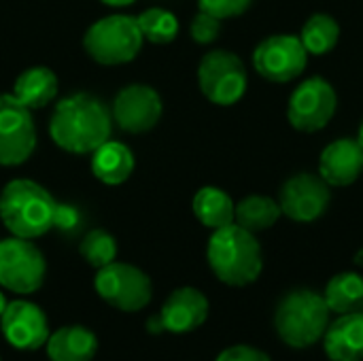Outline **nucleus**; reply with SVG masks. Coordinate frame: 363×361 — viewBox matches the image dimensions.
<instances>
[{
	"label": "nucleus",
	"instance_id": "nucleus-12",
	"mask_svg": "<svg viewBox=\"0 0 363 361\" xmlns=\"http://www.w3.org/2000/svg\"><path fill=\"white\" fill-rule=\"evenodd\" d=\"M332 202V187L315 172H298L279 189L281 213L296 223H313L325 215Z\"/></svg>",
	"mask_w": 363,
	"mask_h": 361
},
{
	"label": "nucleus",
	"instance_id": "nucleus-22",
	"mask_svg": "<svg viewBox=\"0 0 363 361\" xmlns=\"http://www.w3.org/2000/svg\"><path fill=\"white\" fill-rule=\"evenodd\" d=\"M281 204L279 200L270 196H247L236 204L234 211V223L240 228L257 234L264 230H270L281 219Z\"/></svg>",
	"mask_w": 363,
	"mask_h": 361
},
{
	"label": "nucleus",
	"instance_id": "nucleus-29",
	"mask_svg": "<svg viewBox=\"0 0 363 361\" xmlns=\"http://www.w3.org/2000/svg\"><path fill=\"white\" fill-rule=\"evenodd\" d=\"M215 361H272L262 349L251 345H234L223 349Z\"/></svg>",
	"mask_w": 363,
	"mask_h": 361
},
{
	"label": "nucleus",
	"instance_id": "nucleus-30",
	"mask_svg": "<svg viewBox=\"0 0 363 361\" xmlns=\"http://www.w3.org/2000/svg\"><path fill=\"white\" fill-rule=\"evenodd\" d=\"M81 221V215L79 211L72 206V204H55V211H53V228L62 230V232H70L79 226Z\"/></svg>",
	"mask_w": 363,
	"mask_h": 361
},
{
	"label": "nucleus",
	"instance_id": "nucleus-19",
	"mask_svg": "<svg viewBox=\"0 0 363 361\" xmlns=\"http://www.w3.org/2000/svg\"><path fill=\"white\" fill-rule=\"evenodd\" d=\"M136 157L132 149L119 140H106L91 153V172L104 185H121L134 172Z\"/></svg>",
	"mask_w": 363,
	"mask_h": 361
},
{
	"label": "nucleus",
	"instance_id": "nucleus-5",
	"mask_svg": "<svg viewBox=\"0 0 363 361\" xmlns=\"http://www.w3.org/2000/svg\"><path fill=\"white\" fill-rule=\"evenodd\" d=\"M143 32L136 17L115 13L94 21L85 36V53L102 66H119L132 62L143 49Z\"/></svg>",
	"mask_w": 363,
	"mask_h": 361
},
{
	"label": "nucleus",
	"instance_id": "nucleus-7",
	"mask_svg": "<svg viewBox=\"0 0 363 361\" xmlns=\"http://www.w3.org/2000/svg\"><path fill=\"white\" fill-rule=\"evenodd\" d=\"M94 289L108 306L123 313L143 311L153 298V283L149 274L134 264L117 260L104 268H98Z\"/></svg>",
	"mask_w": 363,
	"mask_h": 361
},
{
	"label": "nucleus",
	"instance_id": "nucleus-35",
	"mask_svg": "<svg viewBox=\"0 0 363 361\" xmlns=\"http://www.w3.org/2000/svg\"><path fill=\"white\" fill-rule=\"evenodd\" d=\"M357 143L362 145V149H363V119H362V123H359V130H357Z\"/></svg>",
	"mask_w": 363,
	"mask_h": 361
},
{
	"label": "nucleus",
	"instance_id": "nucleus-14",
	"mask_svg": "<svg viewBox=\"0 0 363 361\" xmlns=\"http://www.w3.org/2000/svg\"><path fill=\"white\" fill-rule=\"evenodd\" d=\"M0 330L17 351H36L45 347L51 330L40 306L28 300H13L0 317Z\"/></svg>",
	"mask_w": 363,
	"mask_h": 361
},
{
	"label": "nucleus",
	"instance_id": "nucleus-3",
	"mask_svg": "<svg viewBox=\"0 0 363 361\" xmlns=\"http://www.w3.org/2000/svg\"><path fill=\"white\" fill-rule=\"evenodd\" d=\"M330 315L323 294L300 287L287 291L274 309L277 336L291 349H311L323 340L330 328Z\"/></svg>",
	"mask_w": 363,
	"mask_h": 361
},
{
	"label": "nucleus",
	"instance_id": "nucleus-23",
	"mask_svg": "<svg viewBox=\"0 0 363 361\" xmlns=\"http://www.w3.org/2000/svg\"><path fill=\"white\" fill-rule=\"evenodd\" d=\"M323 300L336 315L355 313L363 302V277L357 272H338L328 281Z\"/></svg>",
	"mask_w": 363,
	"mask_h": 361
},
{
	"label": "nucleus",
	"instance_id": "nucleus-17",
	"mask_svg": "<svg viewBox=\"0 0 363 361\" xmlns=\"http://www.w3.org/2000/svg\"><path fill=\"white\" fill-rule=\"evenodd\" d=\"M323 349L332 361H363V315L347 313L330 323Z\"/></svg>",
	"mask_w": 363,
	"mask_h": 361
},
{
	"label": "nucleus",
	"instance_id": "nucleus-34",
	"mask_svg": "<svg viewBox=\"0 0 363 361\" xmlns=\"http://www.w3.org/2000/svg\"><path fill=\"white\" fill-rule=\"evenodd\" d=\"M6 304H9V302H6L4 294L0 291V317H2V313H4V309H6Z\"/></svg>",
	"mask_w": 363,
	"mask_h": 361
},
{
	"label": "nucleus",
	"instance_id": "nucleus-27",
	"mask_svg": "<svg viewBox=\"0 0 363 361\" xmlns=\"http://www.w3.org/2000/svg\"><path fill=\"white\" fill-rule=\"evenodd\" d=\"M189 32H191V38H194L198 45H211V43H215V40L219 38L221 19L213 17L211 13L198 11L196 17L191 19Z\"/></svg>",
	"mask_w": 363,
	"mask_h": 361
},
{
	"label": "nucleus",
	"instance_id": "nucleus-26",
	"mask_svg": "<svg viewBox=\"0 0 363 361\" xmlns=\"http://www.w3.org/2000/svg\"><path fill=\"white\" fill-rule=\"evenodd\" d=\"M79 253L89 266L98 270L117 260V240L106 230L96 228L85 234V238L79 245Z\"/></svg>",
	"mask_w": 363,
	"mask_h": 361
},
{
	"label": "nucleus",
	"instance_id": "nucleus-28",
	"mask_svg": "<svg viewBox=\"0 0 363 361\" xmlns=\"http://www.w3.org/2000/svg\"><path fill=\"white\" fill-rule=\"evenodd\" d=\"M255 0H198L200 11L211 13L217 19H232L238 17L242 13H247L251 9Z\"/></svg>",
	"mask_w": 363,
	"mask_h": 361
},
{
	"label": "nucleus",
	"instance_id": "nucleus-25",
	"mask_svg": "<svg viewBox=\"0 0 363 361\" xmlns=\"http://www.w3.org/2000/svg\"><path fill=\"white\" fill-rule=\"evenodd\" d=\"M138 28L143 32V38L153 43V45H168L177 38L179 34V19L174 13L162 6H151L145 9L138 17Z\"/></svg>",
	"mask_w": 363,
	"mask_h": 361
},
{
	"label": "nucleus",
	"instance_id": "nucleus-13",
	"mask_svg": "<svg viewBox=\"0 0 363 361\" xmlns=\"http://www.w3.org/2000/svg\"><path fill=\"white\" fill-rule=\"evenodd\" d=\"M164 113L162 96L145 83L125 85L113 100V121L128 134H145L153 130Z\"/></svg>",
	"mask_w": 363,
	"mask_h": 361
},
{
	"label": "nucleus",
	"instance_id": "nucleus-9",
	"mask_svg": "<svg viewBox=\"0 0 363 361\" xmlns=\"http://www.w3.org/2000/svg\"><path fill=\"white\" fill-rule=\"evenodd\" d=\"M336 109L338 94L334 85L323 77H311L291 91L287 102V121L294 130L313 134L334 119Z\"/></svg>",
	"mask_w": 363,
	"mask_h": 361
},
{
	"label": "nucleus",
	"instance_id": "nucleus-2",
	"mask_svg": "<svg viewBox=\"0 0 363 361\" xmlns=\"http://www.w3.org/2000/svg\"><path fill=\"white\" fill-rule=\"evenodd\" d=\"M206 260L213 274L230 287H247L255 283L264 270L259 240L238 223L213 230L206 245Z\"/></svg>",
	"mask_w": 363,
	"mask_h": 361
},
{
	"label": "nucleus",
	"instance_id": "nucleus-36",
	"mask_svg": "<svg viewBox=\"0 0 363 361\" xmlns=\"http://www.w3.org/2000/svg\"><path fill=\"white\" fill-rule=\"evenodd\" d=\"M357 313H362V315H363V302H362V304H359V309H357Z\"/></svg>",
	"mask_w": 363,
	"mask_h": 361
},
{
	"label": "nucleus",
	"instance_id": "nucleus-4",
	"mask_svg": "<svg viewBox=\"0 0 363 361\" xmlns=\"http://www.w3.org/2000/svg\"><path fill=\"white\" fill-rule=\"evenodd\" d=\"M55 198L32 179H13L0 194V219L19 238L34 240L53 228Z\"/></svg>",
	"mask_w": 363,
	"mask_h": 361
},
{
	"label": "nucleus",
	"instance_id": "nucleus-11",
	"mask_svg": "<svg viewBox=\"0 0 363 361\" xmlns=\"http://www.w3.org/2000/svg\"><path fill=\"white\" fill-rule=\"evenodd\" d=\"M36 149L32 109L13 94H0V166H19Z\"/></svg>",
	"mask_w": 363,
	"mask_h": 361
},
{
	"label": "nucleus",
	"instance_id": "nucleus-37",
	"mask_svg": "<svg viewBox=\"0 0 363 361\" xmlns=\"http://www.w3.org/2000/svg\"><path fill=\"white\" fill-rule=\"evenodd\" d=\"M0 361H2V357H0Z\"/></svg>",
	"mask_w": 363,
	"mask_h": 361
},
{
	"label": "nucleus",
	"instance_id": "nucleus-20",
	"mask_svg": "<svg viewBox=\"0 0 363 361\" xmlns=\"http://www.w3.org/2000/svg\"><path fill=\"white\" fill-rule=\"evenodd\" d=\"M57 74L49 66H30L13 83V96L28 109H43L57 96Z\"/></svg>",
	"mask_w": 363,
	"mask_h": 361
},
{
	"label": "nucleus",
	"instance_id": "nucleus-1",
	"mask_svg": "<svg viewBox=\"0 0 363 361\" xmlns=\"http://www.w3.org/2000/svg\"><path fill=\"white\" fill-rule=\"evenodd\" d=\"M113 115L106 104L85 91L60 100L49 121L53 143L74 155L94 153L111 138Z\"/></svg>",
	"mask_w": 363,
	"mask_h": 361
},
{
	"label": "nucleus",
	"instance_id": "nucleus-8",
	"mask_svg": "<svg viewBox=\"0 0 363 361\" xmlns=\"http://www.w3.org/2000/svg\"><path fill=\"white\" fill-rule=\"evenodd\" d=\"M45 277V255L32 240L19 236L0 240V287L19 296H30L43 287Z\"/></svg>",
	"mask_w": 363,
	"mask_h": 361
},
{
	"label": "nucleus",
	"instance_id": "nucleus-18",
	"mask_svg": "<svg viewBox=\"0 0 363 361\" xmlns=\"http://www.w3.org/2000/svg\"><path fill=\"white\" fill-rule=\"evenodd\" d=\"M49 361H91L98 353V338L89 328L64 326L45 343Z\"/></svg>",
	"mask_w": 363,
	"mask_h": 361
},
{
	"label": "nucleus",
	"instance_id": "nucleus-10",
	"mask_svg": "<svg viewBox=\"0 0 363 361\" xmlns=\"http://www.w3.org/2000/svg\"><path fill=\"white\" fill-rule=\"evenodd\" d=\"M308 66V51L298 34H272L253 51V68L270 83H291Z\"/></svg>",
	"mask_w": 363,
	"mask_h": 361
},
{
	"label": "nucleus",
	"instance_id": "nucleus-16",
	"mask_svg": "<svg viewBox=\"0 0 363 361\" xmlns=\"http://www.w3.org/2000/svg\"><path fill=\"white\" fill-rule=\"evenodd\" d=\"M160 317L164 321L166 332L189 334L206 321L208 298L196 287H179L162 304Z\"/></svg>",
	"mask_w": 363,
	"mask_h": 361
},
{
	"label": "nucleus",
	"instance_id": "nucleus-24",
	"mask_svg": "<svg viewBox=\"0 0 363 361\" xmlns=\"http://www.w3.org/2000/svg\"><path fill=\"white\" fill-rule=\"evenodd\" d=\"M340 38L338 21L328 13H315L306 19L300 32V40L306 47L308 55H325L330 53Z\"/></svg>",
	"mask_w": 363,
	"mask_h": 361
},
{
	"label": "nucleus",
	"instance_id": "nucleus-33",
	"mask_svg": "<svg viewBox=\"0 0 363 361\" xmlns=\"http://www.w3.org/2000/svg\"><path fill=\"white\" fill-rule=\"evenodd\" d=\"M353 262H355V266H363V247L357 251V253H355Z\"/></svg>",
	"mask_w": 363,
	"mask_h": 361
},
{
	"label": "nucleus",
	"instance_id": "nucleus-31",
	"mask_svg": "<svg viewBox=\"0 0 363 361\" xmlns=\"http://www.w3.org/2000/svg\"><path fill=\"white\" fill-rule=\"evenodd\" d=\"M147 332H149L151 336H160V334H164V332H166L164 321H162V317H160V315H151V317L147 319Z\"/></svg>",
	"mask_w": 363,
	"mask_h": 361
},
{
	"label": "nucleus",
	"instance_id": "nucleus-15",
	"mask_svg": "<svg viewBox=\"0 0 363 361\" xmlns=\"http://www.w3.org/2000/svg\"><path fill=\"white\" fill-rule=\"evenodd\" d=\"M363 172V149L357 138H338L319 155V177L330 187H349Z\"/></svg>",
	"mask_w": 363,
	"mask_h": 361
},
{
	"label": "nucleus",
	"instance_id": "nucleus-6",
	"mask_svg": "<svg viewBox=\"0 0 363 361\" xmlns=\"http://www.w3.org/2000/svg\"><path fill=\"white\" fill-rule=\"evenodd\" d=\"M198 85L204 98L217 106H232L242 100L249 74L242 60L228 49H213L198 64Z\"/></svg>",
	"mask_w": 363,
	"mask_h": 361
},
{
	"label": "nucleus",
	"instance_id": "nucleus-32",
	"mask_svg": "<svg viewBox=\"0 0 363 361\" xmlns=\"http://www.w3.org/2000/svg\"><path fill=\"white\" fill-rule=\"evenodd\" d=\"M100 2H104V4H108V6H117V9H121V6H130L132 2H136V0H100Z\"/></svg>",
	"mask_w": 363,
	"mask_h": 361
},
{
	"label": "nucleus",
	"instance_id": "nucleus-21",
	"mask_svg": "<svg viewBox=\"0 0 363 361\" xmlns=\"http://www.w3.org/2000/svg\"><path fill=\"white\" fill-rule=\"evenodd\" d=\"M191 206H194L196 219L204 228L219 230V228H225V226L234 223L236 202L221 187H215V185L200 187L196 191V196H194Z\"/></svg>",
	"mask_w": 363,
	"mask_h": 361
}]
</instances>
